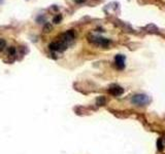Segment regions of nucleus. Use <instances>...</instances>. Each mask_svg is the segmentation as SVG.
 I'll list each match as a JSON object with an SVG mask.
<instances>
[{"label": "nucleus", "instance_id": "f257e3e1", "mask_svg": "<svg viewBox=\"0 0 165 154\" xmlns=\"http://www.w3.org/2000/svg\"><path fill=\"white\" fill-rule=\"evenodd\" d=\"M131 102L135 104L136 106H146L151 102V98L149 95H143V93H139V95H135L131 99Z\"/></svg>", "mask_w": 165, "mask_h": 154}, {"label": "nucleus", "instance_id": "f03ea898", "mask_svg": "<svg viewBox=\"0 0 165 154\" xmlns=\"http://www.w3.org/2000/svg\"><path fill=\"white\" fill-rule=\"evenodd\" d=\"M66 47H67V44H66V42H63V41H56V42H52V43L49 45V48H50L51 50H53V52H63V50L66 49Z\"/></svg>", "mask_w": 165, "mask_h": 154}, {"label": "nucleus", "instance_id": "7ed1b4c3", "mask_svg": "<svg viewBox=\"0 0 165 154\" xmlns=\"http://www.w3.org/2000/svg\"><path fill=\"white\" fill-rule=\"evenodd\" d=\"M90 38H91V39H90L91 42L97 44V45L103 46V47H106V46H109V40L106 39V38H102V37H93V36H91Z\"/></svg>", "mask_w": 165, "mask_h": 154}, {"label": "nucleus", "instance_id": "20e7f679", "mask_svg": "<svg viewBox=\"0 0 165 154\" xmlns=\"http://www.w3.org/2000/svg\"><path fill=\"white\" fill-rule=\"evenodd\" d=\"M115 64L118 69H124L125 68V56L122 54H117L115 56Z\"/></svg>", "mask_w": 165, "mask_h": 154}, {"label": "nucleus", "instance_id": "39448f33", "mask_svg": "<svg viewBox=\"0 0 165 154\" xmlns=\"http://www.w3.org/2000/svg\"><path fill=\"white\" fill-rule=\"evenodd\" d=\"M109 91L111 95H115V97H118V95H121L122 93H124V88L121 86H119V85H117V84H114L109 87Z\"/></svg>", "mask_w": 165, "mask_h": 154}, {"label": "nucleus", "instance_id": "423d86ee", "mask_svg": "<svg viewBox=\"0 0 165 154\" xmlns=\"http://www.w3.org/2000/svg\"><path fill=\"white\" fill-rule=\"evenodd\" d=\"M74 38V31L73 30H67L64 34H62V40L63 42H68L71 41Z\"/></svg>", "mask_w": 165, "mask_h": 154}, {"label": "nucleus", "instance_id": "0eeeda50", "mask_svg": "<svg viewBox=\"0 0 165 154\" xmlns=\"http://www.w3.org/2000/svg\"><path fill=\"white\" fill-rule=\"evenodd\" d=\"M61 20H62V15H56L54 17V19H53V23L54 24H59L61 22Z\"/></svg>", "mask_w": 165, "mask_h": 154}, {"label": "nucleus", "instance_id": "6e6552de", "mask_svg": "<svg viewBox=\"0 0 165 154\" xmlns=\"http://www.w3.org/2000/svg\"><path fill=\"white\" fill-rule=\"evenodd\" d=\"M96 103H97V105H99V106H103V105L105 104V98L104 97H99V98L96 100Z\"/></svg>", "mask_w": 165, "mask_h": 154}, {"label": "nucleus", "instance_id": "1a4fd4ad", "mask_svg": "<svg viewBox=\"0 0 165 154\" xmlns=\"http://www.w3.org/2000/svg\"><path fill=\"white\" fill-rule=\"evenodd\" d=\"M44 32H51V31H52V25H50L49 23H47V24L44 25Z\"/></svg>", "mask_w": 165, "mask_h": 154}, {"label": "nucleus", "instance_id": "9d476101", "mask_svg": "<svg viewBox=\"0 0 165 154\" xmlns=\"http://www.w3.org/2000/svg\"><path fill=\"white\" fill-rule=\"evenodd\" d=\"M5 45H6V42H5V40L2 39V38H0V52H1V50L5 47Z\"/></svg>", "mask_w": 165, "mask_h": 154}, {"label": "nucleus", "instance_id": "9b49d317", "mask_svg": "<svg viewBox=\"0 0 165 154\" xmlns=\"http://www.w3.org/2000/svg\"><path fill=\"white\" fill-rule=\"evenodd\" d=\"M15 52H16L15 47H9L8 48V54H11V56H13V54H15Z\"/></svg>", "mask_w": 165, "mask_h": 154}, {"label": "nucleus", "instance_id": "f8f14e48", "mask_svg": "<svg viewBox=\"0 0 165 154\" xmlns=\"http://www.w3.org/2000/svg\"><path fill=\"white\" fill-rule=\"evenodd\" d=\"M73 1L76 3V4H82V3H85L87 0H73Z\"/></svg>", "mask_w": 165, "mask_h": 154}, {"label": "nucleus", "instance_id": "ddd939ff", "mask_svg": "<svg viewBox=\"0 0 165 154\" xmlns=\"http://www.w3.org/2000/svg\"><path fill=\"white\" fill-rule=\"evenodd\" d=\"M158 149L160 150V151L163 149V147H162V142H161V139H159V140H158Z\"/></svg>", "mask_w": 165, "mask_h": 154}, {"label": "nucleus", "instance_id": "4468645a", "mask_svg": "<svg viewBox=\"0 0 165 154\" xmlns=\"http://www.w3.org/2000/svg\"><path fill=\"white\" fill-rule=\"evenodd\" d=\"M36 22H38V23H40V22H44V17L42 15H40V17H38L36 19Z\"/></svg>", "mask_w": 165, "mask_h": 154}, {"label": "nucleus", "instance_id": "2eb2a0df", "mask_svg": "<svg viewBox=\"0 0 165 154\" xmlns=\"http://www.w3.org/2000/svg\"><path fill=\"white\" fill-rule=\"evenodd\" d=\"M3 1H4V0H0V4H2V3H3Z\"/></svg>", "mask_w": 165, "mask_h": 154}]
</instances>
